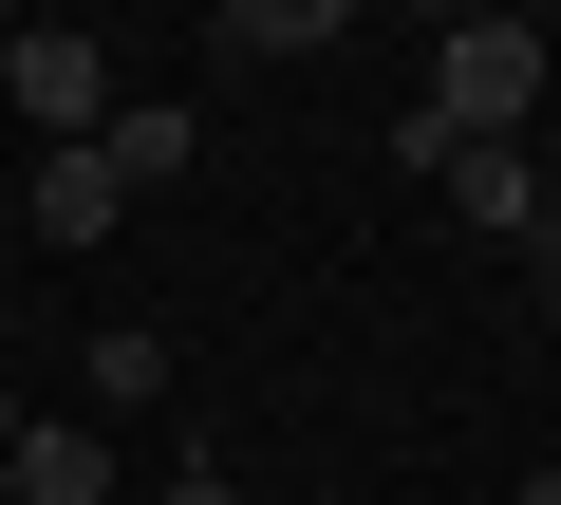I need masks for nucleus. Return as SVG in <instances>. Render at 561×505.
<instances>
[{
	"instance_id": "nucleus-1",
	"label": "nucleus",
	"mask_w": 561,
	"mask_h": 505,
	"mask_svg": "<svg viewBox=\"0 0 561 505\" xmlns=\"http://www.w3.org/2000/svg\"><path fill=\"white\" fill-rule=\"evenodd\" d=\"M542 76H561V57H542V20H449V38H431V94H412V113H431L449 150H524Z\"/></svg>"
},
{
	"instance_id": "nucleus-2",
	"label": "nucleus",
	"mask_w": 561,
	"mask_h": 505,
	"mask_svg": "<svg viewBox=\"0 0 561 505\" xmlns=\"http://www.w3.org/2000/svg\"><path fill=\"white\" fill-rule=\"evenodd\" d=\"M0 94H20L57 150H94L113 131V38H76V20H38V38H0Z\"/></svg>"
},
{
	"instance_id": "nucleus-3",
	"label": "nucleus",
	"mask_w": 561,
	"mask_h": 505,
	"mask_svg": "<svg viewBox=\"0 0 561 505\" xmlns=\"http://www.w3.org/2000/svg\"><path fill=\"white\" fill-rule=\"evenodd\" d=\"M0 505H113V431H94V412H20Z\"/></svg>"
},
{
	"instance_id": "nucleus-4",
	"label": "nucleus",
	"mask_w": 561,
	"mask_h": 505,
	"mask_svg": "<svg viewBox=\"0 0 561 505\" xmlns=\"http://www.w3.org/2000/svg\"><path fill=\"white\" fill-rule=\"evenodd\" d=\"M431 187H449V206H468L486 243H542V169H524V150H449Z\"/></svg>"
},
{
	"instance_id": "nucleus-5",
	"label": "nucleus",
	"mask_w": 561,
	"mask_h": 505,
	"mask_svg": "<svg viewBox=\"0 0 561 505\" xmlns=\"http://www.w3.org/2000/svg\"><path fill=\"white\" fill-rule=\"evenodd\" d=\"M94 169H113V187H187V113H169V94H113Z\"/></svg>"
},
{
	"instance_id": "nucleus-6",
	"label": "nucleus",
	"mask_w": 561,
	"mask_h": 505,
	"mask_svg": "<svg viewBox=\"0 0 561 505\" xmlns=\"http://www.w3.org/2000/svg\"><path fill=\"white\" fill-rule=\"evenodd\" d=\"M113 225H131V187L94 150H38V243H113Z\"/></svg>"
},
{
	"instance_id": "nucleus-7",
	"label": "nucleus",
	"mask_w": 561,
	"mask_h": 505,
	"mask_svg": "<svg viewBox=\"0 0 561 505\" xmlns=\"http://www.w3.org/2000/svg\"><path fill=\"white\" fill-rule=\"evenodd\" d=\"M206 38H225V57H337V0H225Z\"/></svg>"
},
{
	"instance_id": "nucleus-8",
	"label": "nucleus",
	"mask_w": 561,
	"mask_h": 505,
	"mask_svg": "<svg viewBox=\"0 0 561 505\" xmlns=\"http://www.w3.org/2000/svg\"><path fill=\"white\" fill-rule=\"evenodd\" d=\"M76 356H94V431H113V412H150V393H169V337H76Z\"/></svg>"
},
{
	"instance_id": "nucleus-9",
	"label": "nucleus",
	"mask_w": 561,
	"mask_h": 505,
	"mask_svg": "<svg viewBox=\"0 0 561 505\" xmlns=\"http://www.w3.org/2000/svg\"><path fill=\"white\" fill-rule=\"evenodd\" d=\"M169 505H243V486H225V468H169Z\"/></svg>"
},
{
	"instance_id": "nucleus-10",
	"label": "nucleus",
	"mask_w": 561,
	"mask_h": 505,
	"mask_svg": "<svg viewBox=\"0 0 561 505\" xmlns=\"http://www.w3.org/2000/svg\"><path fill=\"white\" fill-rule=\"evenodd\" d=\"M542 319H561V225H542Z\"/></svg>"
},
{
	"instance_id": "nucleus-11",
	"label": "nucleus",
	"mask_w": 561,
	"mask_h": 505,
	"mask_svg": "<svg viewBox=\"0 0 561 505\" xmlns=\"http://www.w3.org/2000/svg\"><path fill=\"white\" fill-rule=\"evenodd\" d=\"M524 505H561V468H524Z\"/></svg>"
},
{
	"instance_id": "nucleus-12",
	"label": "nucleus",
	"mask_w": 561,
	"mask_h": 505,
	"mask_svg": "<svg viewBox=\"0 0 561 505\" xmlns=\"http://www.w3.org/2000/svg\"><path fill=\"white\" fill-rule=\"evenodd\" d=\"M0 449H20V393H0Z\"/></svg>"
},
{
	"instance_id": "nucleus-13",
	"label": "nucleus",
	"mask_w": 561,
	"mask_h": 505,
	"mask_svg": "<svg viewBox=\"0 0 561 505\" xmlns=\"http://www.w3.org/2000/svg\"><path fill=\"white\" fill-rule=\"evenodd\" d=\"M542 225H561V187H542Z\"/></svg>"
},
{
	"instance_id": "nucleus-14",
	"label": "nucleus",
	"mask_w": 561,
	"mask_h": 505,
	"mask_svg": "<svg viewBox=\"0 0 561 505\" xmlns=\"http://www.w3.org/2000/svg\"><path fill=\"white\" fill-rule=\"evenodd\" d=\"M319 505H337V486H319Z\"/></svg>"
}]
</instances>
